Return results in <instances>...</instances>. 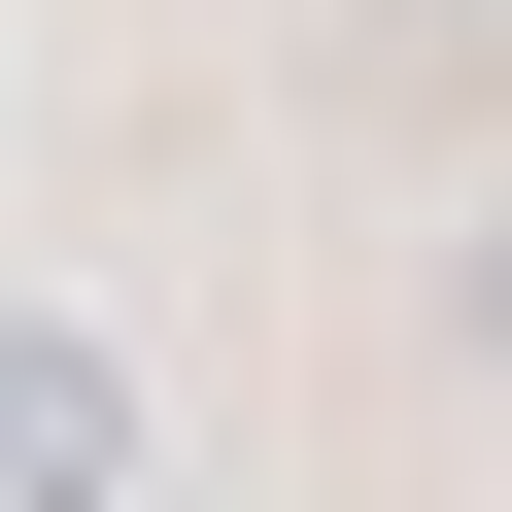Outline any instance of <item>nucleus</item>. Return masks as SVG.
<instances>
[{"label":"nucleus","instance_id":"f257e3e1","mask_svg":"<svg viewBox=\"0 0 512 512\" xmlns=\"http://www.w3.org/2000/svg\"><path fill=\"white\" fill-rule=\"evenodd\" d=\"M137 478V410H103V342H0V512H103Z\"/></svg>","mask_w":512,"mask_h":512}]
</instances>
